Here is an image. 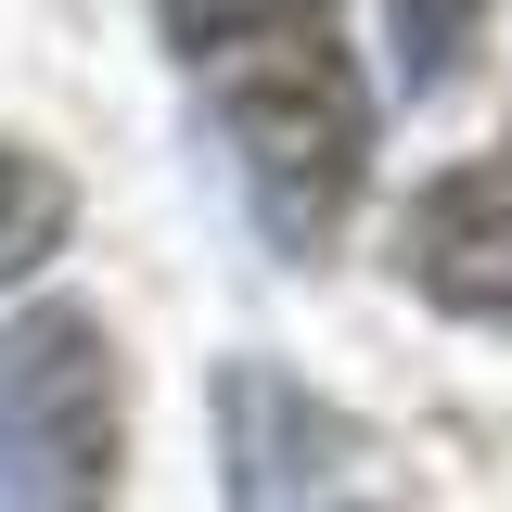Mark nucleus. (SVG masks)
Here are the masks:
<instances>
[{
    "instance_id": "obj_3",
    "label": "nucleus",
    "mask_w": 512,
    "mask_h": 512,
    "mask_svg": "<svg viewBox=\"0 0 512 512\" xmlns=\"http://www.w3.org/2000/svg\"><path fill=\"white\" fill-rule=\"evenodd\" d=\"M397 269H410L423 308L500 320V333H512V128H500V154H474V167H448V180L410 192Z\"/></svg>"
},
{
    "instance_id": "obj_4",
    "label": "nucleus",
    "mask_w": 512,
    "mask_h": 512,
    "mask_svg": "<svg viewBox=\"0 0 512 512\" xmlns=\"http://www.w3.org/2000/svg\"><path fill=\"white\" fill-rule=\"evenodd\" d=\"M218 448H231V512H308V487L346 448V423L282 359H231L218 372Z\"/></svg>"
},
{
    "instance_id": "obj_1",
    "label": "nucleus",
    "mask_w": 512,
    "mask_h": 512,
    "mask_svg": "<svg viewBox=\"0 0 512 512\" xmlns=\"http://www.w3.org/2000/svg\"><path fill=\"white\" fill-rule=\"evenodd\" d=\"M154 39L205 77V103L244 154V192L269 218L282 256H320L359 205V167H372V90H359V52L346 26L308 13V0H244V13H205V0H167Z\"/></svg>"
},
{
    "instance_id": "obj_6",
    "label": "nucleus",
    "mask_w": 512,
    "mask_h": 512,
    "mask_svg": "<svg viewBox=\"0 0 512 512\" xmlns=\"http://www.w3.org/2000/svg\"><path fill=\"white\" fill-rule=\"evenodd\" d=\"M384 26H397V52H410V90H448L461 52L487 39V13H384Z\"/></svg>"
},
{
    "instance_id": "obj_2",
    "label": "nucleus",
    "mask_w": 512,
    "mask_h": 512,
    "mask_svg": "<svg viewBox=\"0 0 512 512\" xmlns=\"http://www.w3.org/2000/svg\"><path fill=\"white\" fill-rule=\"evenodd\" d=\"M128 448V372L90 308H26L0 333V487L26 512H103Z\"/></svg>"
},
{
    "instance_id": "obj_5",
    "label": "nucleus",
    "mask_w": 512,
    "mask_h": 512,
    "mask_svg": "<svg viewBox=\"0 0 512 512\" xmlns=\"http://www.w3.org/2000/svg\"><path fill=\"white\" fill-rule=\"evenodd\" d=\"M64 218H77L64 167H52V154H26V141H0V282H26V269L64 244Z\"/></svg>"
}]
</instances>
